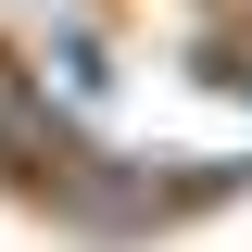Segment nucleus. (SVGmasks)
I'll list each match as a JSON object with an SVG mask.
<instances>
[{
	"label": "nucleus",
	"instance_id": "f257e3e1",
	"mask_svg": "<svg viewBox=\"0 0 252 252\" xmlns=\"http://www.w3.org/2000/svg\"><path fill=\"white\" fill-rule=\"evenodd\" d=\"M38 215L76 227V240H101V252H126V240H164V227L189 215V177H177V164H152V152L89 139V152L51 177V202H38Z\"/></svg>",
	"mask_w": 252,
	"mask_h": 252
},
{
	"label": "nucleus",
	"instance_id": "f03ea898",
	"mask_svg": "<svg viewBox=\"0 0 252 252\" xmlns=\"http://www.w3.org/2000/svg\"><path fill=\"white\" fill-rule=\"evenodd\" d=\"M26 63L51 76V101H76V114H101V101H114V38L76 26V13H63V26H38V38H26Z\"/></svg>",
	"mask_w": 252,
	"mask_h": 252
},
{
	"label": "nucleus",
	"instance_id": "7ed1b4c3",
	"mask_svg": "<svg viewBox=\"0 0 252 252\" xmlns=\"http://www.w3.org/2000/svg\"><path fill=\"white\" fill-rule=\"evenodd\" d=\"M227 26H240V38H252V0H227Z\"/></svg>",
	"mask_w": 252,
	"mask_h": 252
}]
</instances>
